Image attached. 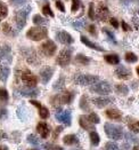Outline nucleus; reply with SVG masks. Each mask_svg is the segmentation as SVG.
<instances>
[{
	"mask_svg": "<svg viewBox=\"0 0 139 150\" xmlns=\"http://www.w3.org/2000/svg\"><path fill=\"white\" fill-rule=\"evenodd\" d=\"M104 131H105V134L108 137V139H112V140H121L123 138L124 133H123V127L120 125H114L111 123H106L104 125Z\"/></svg>",
	"mask_w": 139,
	"mask_h": 150,
	"instance_id": "obj_1",
	"label": "nucleus"
},
{
	"mask_svg": "<svg viewBox=\"0 0 139 150\" xmlns=\"http://www.w3.org/2000/svg\"><path fill=\"white\" fill-rule=\"evenodd\" d=\"M75 98V92H64L62 94H57L50 99V103L54 107H59L63 104H70Z\"/></svg>",
	"mask_w": 139,
	"mask_h": 150,
	"instance_id": "obj_2",
	"label": "nucleus"
},
{
	"mask_svg": "<svg viewBox=\"0 0 139 150\" xmlns=\"http://www.w3.org/2000/svg\"><path fill=\"white\" fill-rule=\"evenodd\" d=\"M99 80L98 76L94 75H85V74H76L73 77V81L78 85H82V86H88L92 85L95 83H97Z\"/></svg>",
	"mask_w": 139,
	"mask_h": 150,
	"instance_id": "obj_3",
	"label": "nucleus"
},
{
	"mask_svg": "<svg viewBox=\"0 0 139 150\" xmlns=\"http://www.w3.org/2000/svg\"><path fill=\"white\" fill-rule=\"evenodd\" d=\"M90 92L97 93L99 95H108L110 93H112V86L107 81L98 80L97 83H95V84H92L90 86Z\"/></svg>",
	"mask_w": 139,
	"mask_h": 150,
	"instance_id": "obj_4",
	"label": "nucleus"
},
{
	"mask_svg": "<svg viewBox=\"0 0 139 150\" xmlns=\"http://www.w3.org/2000/svg\"><path fill=\"white\" fill-rule=\"evenodd\" d=\"M48 36V30L46 28H31L27 32H26V37L33 41H40Z\"/></svg>",
	"mask_w": 139,
	"mask_h": 150,
	"instance_id": "obj_5",
	"label": "nucleus"
},
{
	"mask_svg": "<svg viewBox=\"0 0 139 150\" xmlns=\"http://www.w3.org/2000/svg\"><path fill=\"white\" fill-rule=\"evenodd\" d=\"M30 12H31V6H26L23 9L16 12L14 20H15V23L17 25V29L18 30H22L25 26L26 18H27V15L30 14Z\"/></svg>",
	"mask_w": 139,
	"mask_h": 150,
	"instance_id": "obj_6",
	"label": "nucleus"
},
{
	"mask_svg": "<svg viewBox=\"0 0 139 150\" xmlns=\"http://www.w3.org/2000/svg\"><path fill=\"white\" fill-rule=\"evenodd\" d=\"M21 54H22V56L25 59V61L29 64L37 65V64L40 63V60L38 59L36 50H33L31 47H22L21 48Z\"/></svg>",
	"mask_w": 139,
	"mask_h": 150,
	"instance_id": "obj_7",
	"label": "nucleus"
},
{
	"mask_svg": "<svg viewBox=\"0 0 139 150\" xmlns=\"http://www.w3.org/2000/svg\"><path fill=\"white\" fill-rule=\"evenodd\" d=\"M72 59V50L71 48H64L59 52L56 62L59 67H67Z\"/></svg>",
	"mask_w": 139,
	"mask_h": 150,
	"instance_id": "obj_8",
	"label": "nucleus"
},
{
	"mask_svg": "<svg viewBox=\"0 0 139 150\" xmlns=\"http://www.w3.org/2000/svg\"><path fill=\"white\" fill-rule=\"evenodd\" d=\"M56 50H57L56 44H55L52 40H47V41H45V42L40 46V52H41V54L45 55V56H48V57L52 56V55L56 53Z\"/></svg>",
	"mask_w": 139,
	"mask_h": 150,
	"instance_id": "obj_9",
	"label": "nucleus"
},
{
	"mask_svg": "<svg viewBox=\"0 0 139 150\" xmlns=\"http://www.w3.org/2000/svg\"><path fill=\"white\" fill-rule=\"evenodd\" d=\"M22 81L26 85V87H36L38 83V78L33 75L30 70H24L22 72Z\"/></svg>",
	"mask_w": 139,
	"mask_h": 150,
	"instance_id": "obj_10",
	"label": "nucleus"
},
{
	"mask_svg": "<svg viewBox=\"0 0 139 150\" xmlns=\"http://www.w3.org/2000/svg\"><path fill=\"white\" fill-rule=\"evenodd\" d=\"M114 75L116 78H119L121 80H129L132 77L131 70L129 68L124 67V65H117L114 70Z\"/></svg>",
	"mask_w": 139,
	"mask_h": 150,
	"instance_id": "obj_11",
	"label": "nucleus"
},
{
	"mask_svg": "<svg viewBox=\"0 0 139 150\" xmlns=\"http://www.w3.org/2000/svg\"><path fill=\"white\" fill-rule=\"evenodd\" d=\"M55 117L58 122L63 123L66 126H70L72 123V115L70 110H58L55 115Z\"/></svg>",
	"mask_w": 139,
	"mask_h": 150,
	"instance_id": "obj_12",
	"label": "nucleus"
},
{
	"mask_svg": "<svg viewBox=\"0 0 139 150\" xmlns=\"http://www.w3.org/2000/svg\"><path fill=\"white\" fill-rule=\"evenodd\" d=\"M12 48L9 45H3L0 47V62L1 63H12Z\"/></svg>",
	"mask_w": 139,
	"mask_h": 150,
	"instance_id": "obj_13",
	"label": "nucleus"
},
{
	"mask_svg": "<svg viewBox=\"0 0 139 150\" xmlns=\"http://www.w3.org/2000/svg\"><path fill=\"white\" fill-rule=\"evenodd\" d=\"M56 39H57V41H59L63 45H71V44L74 42L73 37L68 32H66V31H59V32H57L56 33Z\"/></svg>",
	"mask_w": 139,
	"mask_h": 150,
	"instance_id": "obj_14",
	"label": "nucleus"
},
{
	"mask_svg": "<svg viewBox=\"0 0 139 150\" xmlns=\"http://www.w3.org/2000/svg\"><path fill=\"white\" fill-rule=\"evenodd\" d=\"M92 103L97 108H104L114 102V98H107V96H99V98H92Z\"/></svg>",
	"mask_w": 139,
	"mask_h": 150,
	"instance_id": "obj_15",
	"label": "nucleus"
},
{
	"mask_svg": "<svg viewBox=\"0 0 139 150\" xmlns=\"http://www.w3.org/2000/svg\"><path fill=\"white\" fill-rule=\"evenodd\" d=\"M30 103L32 104V105H34V107H37L39 110V116L42 118V119H47V118H49V110H48V108L47 107H45V105H42L40 102L36 100H31L30 101Z\"/></svg>",
	"mask_w": 139,
	"mask_h": 150,
	"instance_id": "obj_16",
	"label": "nucleus"
},
{
	"mask_svg": "<svg viewBox=\"0 0 139 150\" xmlns=\"http://www.w3.org/2000/svg\"><path fill=\"white\" fill-rule=\"evenodd\" d=\"M54 75V69L50 67H46L40 71V78L42 84H47L49 80L51 79V77Z\"/></svg>",
	"mask_w": 139,
	"mask_h": 150,
	"instance_id": "obj_17",
	"label": "nucleus"
},
{
	"mask_svg": "<svg viewBox=\"0 0 139 150\" xmlns=\"http://www.w3.org/2000/svg\"><path fill=\"white\" fill-rule=\"evenodd\" d=\"M20 94L22 96H26V98H37L39 94V89L36 87H25V88H20Z\"/></svg>",
	"mask_w": 139,
	"mask_h": 150,
	"instance_id": "obj_18",
	"label": "nucleus"
},
{
	"mask_svg": "<svg viewBox=\"0 0 139 150\" xmlns=\"http://www.w3.org/2000/svg\"><path fill=\"white\" fill-rule=\"evenodd\" d=\"M108 14H110L108 7L104 2H101L98 5V8H97V17L101 21H106V18L108 17Z\"/></svg>",
	"mask_w": 139,
	"mask_h": 150,
	"instance_id": "obj_19",
	"label": "nucleus"
},
{
	"mask_svg": "<svg viewBox=\"0 0 139 150\" xmlns=\"http://www.w3.org/2000/svg\"><path fill=\"white\" fill-rule=\"evenodd\" d=\"M37 131H38V133L42 139H47L50 134V128L45 122H40L37 125Z\"/></svg>",
	"mask_w": 139,
	"mask_h": 150,
	"instance_id": "obj_20",
	"label": "nucleus"
},
{
	"mask_svg": "<svg viewBox=\"0 0 139 150\" xmlns=\"http://www.w3.org/2000/svg\"><path fill=\"white\" fill-rule=\"evenodd\" d=\"M80 40H81L82 44H85L87 47L91 48V50H97V52H105V48H103L101 46L97 45V44H95V42H92V41H91L90 39H88L86 36H81V37H80Z\"/></svg>",
	"mask_w": 139,
	"mask_h": 150,
	"instance_id": "obj_21",
	"label": "nucleus"
},
{
	"mask_svg": "<svg viewBox=\"0 0 139 150\" xmlns=\"http://www.w3.org/2000/svg\"><path fill=\"white\" fill-rule=\"evenodd\" d=\"M79 124H80V126L83 129H87V131H90V129L94 131L95 129V124H92L88 119V117L85 116V115H82V116L79 117Z\"/></svg>",
	"mask_w": 139,
	"mask_h": 150,
	"instance_id": "obj_22",
	"label": "nucleus"
},
{
	"mask_svg": "<svg viewBox=\"0 0 139 150\" xmlns=\"http://www.w3.org/2000/svg\"><path fill=\"white\" fill-rule=\"evenodd\" d=\"M106 117H108L112 120H121L122 119V112L117 109H107L105 111Z\"/></svg>",
	"mask_w": 139,
	"mask_h": 150,
	"instance_id": "obj_23",
	"label": "nucleus"
},
{
	"mask_svg": "<svg viewBox=\"0 0 139 150\" xmlns=\"http://www.w3.org/2000/svg\"><path fill=\"white\" fill-rule=\"evenodd\" d=\"M63 142L66 146H74L79 143V139L75 134H67L63 138Z\"/></svg>",
	"mask_w": 139,
	"mask_h": 150,
	"instance_id": "obj_24",
	"label": "nucleus"
},
{
	"mask_svg": "<svg viewBox=\"0 0 139 150\" xmlns=\"http://www.w3.org/2000/svg\"><path fill=\"white\" fill-rule=\"evenodd\" d=\"M10 74V69L6 65H0V80L2 83H6Z\"/></svg>",
	"mask_w": 139,
	"mask_h": 150,
	"instance_id": "obj_25",
	"label": "nucleus"
},
{
	"mask_svg": "<svg viewBox=\"0 0 139 150\" xmlns=\"http://www.w3.org/2000/svg\"><path fill=\"white\" fill-rule=\"evenodd\" d=\"M104 60L112 65H115V64L120 63V56L117 54H107L104 56Z\"/></svg>",
	"mask_w": 139,
	"mask_h": 150,
	"instance_id": "obj_26",
	"label": "nucleus"
},
{
	"mask_svg": "<svg viewBox=\"0 0 139 150\" xmlns=\"http://www.w3.org/2000/svg\"><path fill=\"white\" fill-rule=\"evenodd\" d=\"M130 120H128V127L129 129L132 132V133H139V120L137 119H131L129 118Z\"/></svg>",
	"mask_w": 139,
	"mask_h": 150,
	"instance_id": "obj_27",
	"label": "nucleus"
},
{
	"mask_svg": "<svg viewBox=\"0 0 139 150\" xmlns=\"http://www.w3.org/2000/svg\"><path fill=\"white\" fill-rule=\"evenodd\" d=\"M89 138H90V142H91L92 146L97 147V146L99 144V142H101V137H99V134H98L96 131H91Z\"/></svg>",
	"mask_w": 139,
	"mask_h": 150,
	"instance_id": "obj_28",
	"label": "nucleus"
},
{
	"mask_svg": "<svg viewBox=\"0 0 139 150\" xmlns=\"http://www.w3.org/2000/svg\"><path fill=\"white\" fill-rule=\"evenodd\" d=\"M2 31H3V33L6 36H9V37H15L16 36V31H14L12 25L8 24V23H3L2 24Z\"/></svg>",
	"mask_w": 139,
	"mask_h": 150,
	"instance_id": "obj_29",
	"label": "nucleus"
},
{
	"mask_svg": "<svg viewBox=\"0 0 139 150\" xmlns=\"http://www.w3.org/2000/svg\"><path fill=\"white\" fill-rule=\"evenodd\" d=\"M75 62L81 65H88L90 63V59L88 56H86L85 54H78L75 56Z\"/></svg>",
	"mask_w": 139,
	"mask_h": 150,
	"instance_id": "obj_30",
	"label": "nucleus"
},
{
	"mask_svg": "<svg viewBox=\"0 0 139 150\" xmlns=\"http://www.w3.org/2000/svg\"><path fill=\"white\" fill-rule=\"evenodd\" d=\"M114 88H115V92L120 95H126L129 93V88L124 84H116Z\"/></svg>",
	"mask_w": 139,
	"mask_h": 150,
	"instance_id": "obj_31",
	"label": "nucleus"
},
{
	"mask_svg": "<svg viewBox=\"0 0 139 150\" xmlns=\"http://www.w3.org/2000/svg\"><path fill=\"white\" fill-rule=\"evenodd\" d=\"M124 60H126L128 63H136L138 61V56H137L136 54L129 52V53H126V55H124Z\"/></svg>",
	"mask_w": 139,
	"mask_h": 150,
	"instance_id": "obj_32",
	"label": "nucleus"
},
{
	"mask_svg": "<svg viewBox=\"0 0 139 150\" xmlns=\"http://www.w3.org/2000/svg\"><path fill=\"white\" fill-rule=\"evenodd\" d=\"M64 84H65V78H64L63 76H61V77L58 78V80L54 84L52 88L56 89V91H61V89H63L64 88Z\"/></svg>",
	"mask_w": 139,
	"mask_h": 150,
	"instance_id": "obj_33",
	"label": "nucleus"
},
{
	"mask_svg": "<svg viewBox=\"0 0 139 150\" xmlns=\"http://www.w3.org/2000/svg\"><path fill=\"white\" fill-rule=\"evenodd\" d=\"M33 23L34 24H38V25H45L48 23V21L45 18V17H42V16H40V15H34L33 16Z\"/></svg>",
	"mask_w": 139,
	"mask_h": 150,
	"instance_id": "obj_34",
	"label": "nucleus"
},
{
	"mask_svg": "<svg viewBox=\"0 0 139 150\" xmlns=\"http://www.w3.org/2000/svg\"><path fill=\"white\" fill-rule=\"evenodd\" d=\"M80 108L82 109V110H86V111H88L89 110V102H88V98L86 96V95H83L82 98H81V100H80Z\"/></svg>",
	"mask_w": 139,
	"mask_h": 150,
	"instance_id": "obj_35",
	"label": "nucleus"
},
{
	"mask_svg": "<svg viewBox=\"0 0 139 150\" xmlns=\"http://www.w3.org/2000/svg\"><path fill=\"white\" fill-rule=\"evenodd\" d=\"M87 117H88L89 120H90L92 124H95V125L101 123V118H99V116L96 112H90V115H88Z\"/></svg>",
	"mask_w": 139,
	"mask_h": 150,
	"instance_id": "obj_36",
	"label": "nucleus"
},
{
	"mask_svg": "<svg viewBox=\"0 0 139 150\" xmlns=\"http://www.w3.org/2000/svg\"><path fill=\"white\" fill-rule=\"evenodd\" d=\"M8 99H9V94H8L7 89L0 88V101H1L2 103H6V102L8 101Z\"/></svg>",
	"mask_w": 139,
	"mask_h": 150,
	"instance_id": "obj_37",
	"label": "nucleus"
},
{
	"mask_svg": "<svg viewBox=\"0 0 139 150\" xmlns=\"http://www.w3.org/2000/svg\"><path fill=\"white\" fill-rule=\"evenodd\" d=\"M7 14H8V8H7V6H6L3 2L0 1V21H1L2 18H5V17L7 16Z\"/></svg>",
	"mask_w": 139,
	"mask_h": 150,
	"instance_id": "obj_38",
	"label": "nucleus"
},
{
	"mask_svg": "<svg viewBox=\"0 0 139 150\" xmlns=\"http://www.w3.org/2000/svg\"><path fill=\"white\" fill-rule=\"evenodd\" d=\"M103 32L107 36V39L112 42V44H116V40H115V36H114V33L112 32V31H110V30H107L106 28H104L103 29Z\"/></svg>",
	"mask_w": 139,
	"mask_h": 150,
	"instance_id": "obj_39",
	"label": "nucleus"
},
{
	"mask_svg": "<svg viewBox=\"0 0 139 150\" xmlns=\"http://www.w3.org/2000/svg\"><path fill=\"white\" fill-rule=\"evenodd\" d=\"M27 142L29 143H31L32 146H34V147H37L40 144V141H39V139L34 135V134H30L29 137H27Z\"/></svg>",
	"mask_w": 139,
	"mask_h": 150,
	"instance_id": "obj_40",
	"label": "nucleus"
},
{
	"mask_svg": "<svg viewBox=\"0 0 139 150\" xmlns=\"http://www.w3.org/2000/svg\"><path fill=\"white\" fill-rule=\"evenodd\" d=\"M43 150H64L61 146L57 144H51V143H47L43 146Z\"/></svg>",
	"mask_w": 139,
	"mask_h": 150,
	"instance_id": "obj_41",
	"label": "nucleus"
},
{
	"mask_svg": "<svg viewBox=\"0 0 139 150\" xmlns=\"http://www.w3.org/2000/svg\"><path fill=\"white\" fill-rule=\"evenodd\" d=\"M89 17H90V20H95L96 18V11H95V5H94V2H91L90 5H89Z\"/></svg>",
	"mask_w": 139,
	"mask_h": 150,
	"instance_id": "obj_42",
	"label": "nucleus"
},
{
	"mask_svg": "<svg viewBox=\"0 0 139 150\" xmlns=\"http://www.w3.org/2000/svg\"><path fill=\"white\" fill-rule=\"evenodd\" d=\"M42 13L45 14V15H48V16H50V17H54L55 15H54V13L51 11L50 6L47 4V5H45L43 7H42Z\"/></svg>",
	"mask_w": 139,
	"mask_h": 150,
	"instance_id": "obj_43",
	"label": "nucleus"
},
{
	"mask_svg": "<svg viewBox=\"0 0 139 150\" xmlns=\"http://www.w3.org/2000/svg\"><path fill=\"white\" fill-rule=\"evenodd\" d=\"M119 146L115 142H106L105 143V150H119Z\"/></svg>",
	"mask_w": 139,
	"mask_h": 150,
	"instance_id": "obj_44",
	"label": "nucleus"
},
{
	"mask_svg": "<svg viewBox=\"0 0 139 150\" xmlns=\"http://www.w3.org/2000/svg\"><path fill=\"white\" fill-rule=\"evenodd\" d=\"M72 25L75 28L76 30H81V29H83V28L86 26V21H85V20H80V21L74 22Z\"/></svg>",
	"mask_w": 139,
	"mask_h": 150,
	"instance_id": "obj_45",
	"label": "nucleus"
},
{
	"mask_svg": "<svg viewBox=\"0 0 139 150\" xmlns=\"http://www.w3.org/2000/svg\"><path fill=\"white\" fill-rule=\"evenodd\" d=\"M80 7H81V0H72V7H71L72 12H76Z\"/></svg>",
	"mask_w": 139,
	"mask_h": 150,
	"instance_id": "obj_46",
	"label": "nucleus"
},
{
	"mask_svg": "<svg viewBox=\"0 0 139 150\" xmlns=\"http://www.w3.org/2000/svg\"><path fill=\"white\" fill-rule=\"evenodd\" d=\"M62 131H63V126H57V127L55 128L54 133H52V138L57 139V138H58V135L62 133Z\"/></svg>",
	"mask_w": 139,
	"mask_h": 150,
	"instance_id": "obj_47",
	"label": "nucleus"
},
{
	"mask_svg": "<svg viewBox=\"0 0 139 150\" xmlns=\"http://www.w3.org/2000/svg\"><path fill=\"white\" fill-rule=\"evenodd\" d=\"M9 1L13 6H21V5H24L26 2V0H9Z\"/></svg>",
	"mask_w": 139,
	"mask_h": 150,
	"instance_id": "obj_48",
	"label": "nucleus"
},
{
	"mask_svg": "<svg viewBox=\"0 0 139 150\" xmlns=\"http://www.w3.org/2000/svg\"><path fill=\"white\" fill-rule=\"evenodd\" d=\"M88 31H89V33H91L92 36H97V31H96V26L94 24H91V25H89L88 26Z\"/></svg>",
	"mask_w": 139,
	"mask_h": 150,
	"instance_id": "obj_49",
	"label": "nucleus"
},
{
	"mask_svg": "<svg viewBox=\"0 0 139 150\" xmlns=\"http://www.w3.org/2000/svg\"><path fill=\"white\" fill-rule=\"evenodd\" d=\"M56 7H57L61 12H63V13L65 12V6H64L63 2H62L61 0H57V1H56Z\"/></svg>",
	"mask_w": 139,
	"mask_h": 150,
	"instance_id": "obj_50",
	"label": "nucleus"
},
{
	"mask_svg": "<svg viewBox=\"0 0 139 150\" xmlns=\"http://www.w3.org/2000/svg\"><path fill=\"white\" fill-rule=\"evenodd\" d=\"M8 116V111L6 109H0V119H6Z\"/></svg>",
	"mask_w": 139,
	"mask_h": 150,
	"instance_id": "obj_51",
	"label": "nucleus"
},
{
	"mask_svg": "<svg viewBox=\"0 0 139 150\" xmlns=\"http://www.w3.org/2000/svg\"><path fill=\"white\" fill-rule=\"evenodd\" d=\"M110 23H111V25H112L113 28H115V29H117V28H119V22H117V20H116V18H114V17H112V18L110 20Z\"/></svg>",
	"mask_w": 139,
	"mask_h": 150,
	"instance_id": "obj_52",
	"label": "nucleus"
},
{
	"mask_svg": "<svg viewBox=\"0 0 139 150\" xmlns=\"http://www.w3.org/2000/svg\"><path fill=\"white\" fill-rule=\"evenodd\" d=\"M122 28H123V30H124V31H131V28L129 26V24H126L124 21L122 22Z\"/></svg>",
	"mask_w": 139,
	"mask_h": 150,
	"instance_id": "obj_53",
	"label": "nucleus"
},
{
	"mask_svg": "<svg viewBox=\"0 0 139 150\" xmlns=\"http://www.w3.org/2000/svg\"><path fill=\"white\" fill-rule=\"evenodd\" d=\"M3 139H7V134L5 132H1L0 131V140H3Z\"/></svg>",
	"mask_w": 139,
	"mask_h": 150,
	"instance_id": "obj_54",
	"label": "nucleus"
},
{
	"mask_svg": "<svg viewBox=\"0 0 139 150\" xmlns=\"http://www.w3.org/2000/svg\"><path fill=\"white\" fill-rule=\"evenodd\" d=\"M133 23H135V26L139 30V18H135L133 20Z\"/></svg>",
	"mask_w": 139,
	"mask_h": 150,
	"instance_id": "obj_55",
	"label": "nucleus"
},
{
	"mask_svg": "<svg viewBox=\"0 0 139 150\" xmlns=\"http://www.w3.org/2000/svg\"><path fill=\"white\" fill-rule=\"evenodd\" d=\"M119 150H129V143H124V144L122 146V148Z\"/></svg>",
	"mask_w": 139,
	"mask_h": 150,
	"instance_id": "obj_56",
	"label": "nucleus"
},
{
	"mask_svg": "<svg viewBox=\"0 0 139 150\" xmlns=\"http://www.w3.org/2000/svg\"><path fill=\"white\" fill-rule=\"evenodd\" d=\"M0 150H8L7 146H0Z\"/></svg>",
	"mask_w": 139,
	"mask_h": 150,
	"instance_id": "obj_57",
	"label": "nucleus"
},
{
	"mask_svg": "<svg viewBox=\"0 0 139 150\" xmlns=\"http://www.w3.org/2000/svg\"><path fill=\"white\" fill-rule=\"evenodd\" d=\"M132 150H139V146H135V147L132 148Z\"/></svg>",
	"mask_w": 139,
	"mask_h": 150,
	"instance_id": "obj_58",
	"label": "nucleus"
},
{
	"mask_svg": "<svg viewBox=\"0 0 139 150\" xmlns=\"http://www.w3.org/2000/svg\"><path fill=\"white\" fill-rule=\"evenodd\" d=\"M29 150H39L38 148H32V149H29Z\"/></svg>",
	"mask_w": 139,
	"mask_h": 150,
	"instance_id": "obj_59",
	"label": "nucleus"
},
{
	"mask_svg": "<svg viewBox=\"0 0 139 150\" xmlns=\"http://www.w3.org/2000/svg\"><path fill=\"white\" fill-rule=\"evenodd\" d=\"M137 74H138V75H139V67H138V68H137Z\"/></svg>",
	"mask_w": 139,
	"mask_h": 150,
	"instance_id": "obj_60",
	"label": "nucleus"
}]
</instances>
